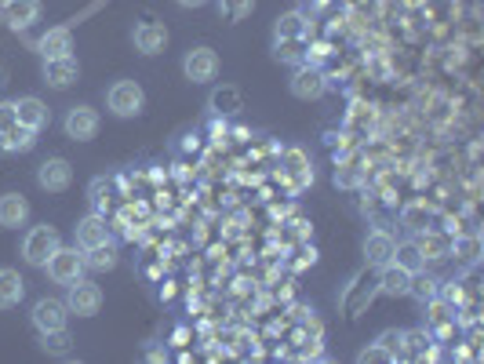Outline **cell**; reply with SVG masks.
<instances>
[{
    "instance_id": "cell-1",
    "label": "cell",
    "mask_w": 484,
    "mask_h": 364,
    "mask_svg": "<svg viewBox=\"0 0 484 364\" xmlns=\"http://www.w3.org/2000/svg\"><path fill=\"white\" fill-rule=\"evenodd\" d=\"M44 270H47V277L55 281V284H73V281H81L84 277V251L81 248H55L47 255V263H44Z\"/></svg>"
},
{
    "instance_id": "cell-2",
    "label": "cell",
    "mask_w": 484,
    "mask_h": 364,
    "mask_svg": "<svg viewBox=\"0 0 484 364\" xmlns=\"http://www.w3.org/2000/svg\"><path fill=\"white\" fill-rule=\"evenodd\" d=\"M106 106H110L114 117H139L146 106V91L139 80H117L110 91H106Z\"/></svg>"
},
{
    "instance_id": "cell-3",
    "label": "cell",
    "mask_w": 484,
    "mask_h": 364,
    "mask_svg": "<svg viewBox=\"0 0 484 364\" xmlns=\"http://www.w3.org/2000/svg\"><path fill=\"white\" fill-rule=\"evenodd\" d=\"M63 241H59V230L55 226H33L26 237H22V258H26V263L30 267H44L47 263V255L51 251H55Z\"/></svg>"
},
{
    "instance_id": "cell-4",
    "label": "cell",
    "mask_w": 484,
    "mask_h": 364,
    "mask_svg": "<svg viewBox=\"0 0 484 364\" xmlns=\"http://www.w3.org/2000/svg\"><path fill=\"white\" fill-rule=\"evenodd\" d=\"M66 309L77 317H95L102 309V288L95 281H84V277L66 284Z\"/></svg>"
},
{
    "instance_id": "cell-5",
    "label": "cell",
    "mask_w": 484,
    "mask_h": 364,
    "mask_svg": "<svg viewBox=\"0 0 484 364\" xmlns=\"http://www.w3.org/2000/svg\"><path fill=\"white\" fill-rule=\"evenodd\" d=\"M183 73H186V80H193V84H208V80L219 77V55H215L208 44L190 47L186 59H183Z\"/></svg>"
},
{
    "instance_id": "cell-6",
    "label": "cell",
    "mask_w": 484,
    "mask_h": 364,
    "mask_svg": "<svg viewBox=\"0 0 484 364\" xmlns=\"http://www.w3.org/2000/svg\"><path fill=\"white\" fill-rule=\"evenodd\" d=\"M33 328L44 335V332H59V328H66L70 325V309H66V302L63 299H40L37 306H33Z\"/></svg>"
},
{
    "instance_id": "cell-7",
    "label": "cell",
    "mask_w": 484,
    "mask_h": 364,
    "mask_svg": "<svg viewBox=\"0 0 484 364\" xmlns=\"http://www.w3.org/2000/svg\"><path fill=\"white\" fill-rule=\"evenodd\" d=\"M37 182H40V190H47V193H63V190H70V182H73L70 161H66V157H47V161H40Z\"/></svg>"
},
{
    "instance_id": "cell-8",
    "label": "cell",
    "mask_w": 484,
    "mask_h": 364,
    "mask_svg": "<svg viewBox=\"0 0 484 364\" xmlns=\"http://www.w3.org/2000/svg\"><path fill=\"white\" fill-rule=\"evenodd\" d=\"M325 88H328V80H325V73H320L317 66H310V63L295 66V73H292V95L295 98H302V102L320 98V95H325Z\"/></svg>"
},
{
    "instance_id": "cell-9",
    "label": "cell",
    "mask_w": 484,
    "mask_h": 364,
    "mask_svg": "<svg viewBox=\"0 0 484 364\" xmlns=\"http://www.w3.org/2000/svg\"><path fill=\"white\" fill-rule=\"evenodd\" d=\"M63 128H66V135L73 142H88V139L98 135V110H91V106H70Z\"/></svg>"
},
{
    "instance_id": "cell-10",
    "label": "cell",
    "mask_w": 484,
    "mask_h": 364,
    "mask_svg": "<svg viewBox=\"0 0 484 364\" xmlns=\"http://www.w3.org/2000/svg\"><path fill=\"white\" fill-rule=\"evenodd\" d=\"M40 19V0H0V22L12 30H30Z\"/></svg>"
},
{
    "instance_id": "cell-11",
    "label": "cell",
    "mask_w": 484,
    "mask_h": 364,
    "mask_svg": "<svg viewBox=\"0 0 484 364\" xmlns=\"http://www.w3.org/2000/svg\"><path fill=\"white\" fill-rule=\"evenodd\" d=\"M132 44H135V51H142V55H160V51L168 47V30L160 22H139L132 30Z\"/></svg>"
},
{
    "instance_id": "cell-12",
    "label": "cell",
    "mask_w": 484,
    "mask_h": 364,
    "mask_svg": "<svg viewBox=\"0 0 484 364\" xmlns=\"http://www.w3.org/2000/svg\"><path fill=\"white\" fill-rule=\"evenodd\" d=\"M394 251H397V241H394V233H386V230H371V233L364 237V258H368V267H386V263H394Z\"/></svg>"
},
{
    "instance_id": "cell-13",
    "label": "cell",
    "mask_w": 484,
    "mask_h": 364,
    "mask_svg": "<svg viewBox=\"0 0 484 364\" xmlns=\"http://www.w3.org/2000/svg\"><path fill=\"white\" fill-rule=\"evenodd\" d=\"M110 241H114V237H110V226H106V216L91 212V216H84V219L77 223V248H81V251L98 248V244H110Z\"/></svg>"
},
{
    "instance_id": "cell-14",
    "label": "cell",
    "mask_w": 484,
    "mask_h": 364,
    "mask_svg": "<svg viewBox=\"0 0 484 364\" xmlns=\"http://www.w3.org/2000/svg\"><path fill=\"white\" fill-rule=\"evenodd\" d=\"M81 77V66H77V59L73 55H63V59H44V84H51V88H70L73 80Z\"/></svg>"
},
{
    "instance_id": "cell-15",
    "label": "cell",
    "mask_w": 484,
    "mask_h": 364,
    "mask_svg": "<svg viewBox=\"0 0 484 364\" xmlns=\"http://www.w3.org/2000/svg\"><path fill=\"white\" fill-rule=\"evenodd\" d=\"M26 219H30V200L22 193H4V197H0V226L19 230V226H26Z\"/></svg>"
},
{
    "instance_id": "cell-16",
    "label": "cell",
    "mask_w": 484,
    "mask_h": 364,
    "mask_svg": "<svg viewBox=\"0 0 484 364\" xmlns=\"http://www.w3.org/2000/svg\"><path fill=\"white\" fill-rule=\"evenodd\" d=\"M208 110L215 117H230V114H241L244 110V98H241V91L234 84H223V88H215L208 95Z\"/></svg>"
},
{
    "instance_id": "cell-17",
    "label": "cell",
    "mask_w": 484,
    "mask_h": 364,
    "mask_svg": "<svg viewBox=\"0 0 484 364\" xmlns=\"http://www.w3.org/2000/svg\"><path fill=\"white\" fill-rule=\"evenodd\" d=\"M15 121H19L22 128H30V131H37V135H40V128L47 124V106H44L40 98L26 95V98H19V102H15Z\"/></svg>"
},
{
    "instance_id": "cell-18",
    "label": "cell",
    "mask_w": 484,
    "mask_h": 364,
    "mask_svg": "<svg viewBox=\"0 0 484 364\" xmlns=\"http://www.w3.org/2000/svg\"><path fill=\"white\" fill-rule=\"evenodd\" d=\"M408 281H412V270H404L401 263H386L379 267V295H408Z\"/></svg>"
},
{
    "instance_id": "cell-19",
    "label": "cell",
    "mask_w": 484,
    "mask_h": 364,
    "mask_svg": "<svg viewBox=\"0 0 484 364\" xmlns=\"http://www.w3.org/2000/svg\"><path fill=\"white\" fill-rule=\"evenodd\" d=\"M26 295V281L19 277V270L12 267H0V309H12L19 306Z\"/></svg>"
},
{
    "instance_id": "cell-20",
    "label": "cell",
    "mask_w": 484,
    "mask_h": 364,
    "mask_svg": "<svg viewBox=\"0 0 484 364\" xmlns=\"http://www.w3.org/2000/svg\"><path fill=\"white\" fill-rule=\"evenodd\" d=\"M37 47H40V55L44 59H63V55H70L73 51V37H70V30H47L40 40H37Z\"/></svg>"
},
{
    "instance_id": "cell-21",
    "label": "cell",
    "mask_w": 484,
    "mask_h": 364,
    "mask_svg": "<svg viewBox=\"0 0 484 364\" xmlns=\"http://www.w3.org/2000/svg\"><path fill=\"white\" fill-rule=\"evenodd\" d=\"M408 295L415 299V302H434L437 295H441V281L434 277V274H426L422 267L419 270H412V281H408Z\"/></svg>"
},
{
    "instance_id": "cell-22",
    "label": "cell",
    "mask_w": 484,
    "mask_h": 364,
    "mask_svg": "<svg viewBox=\"0 0 484 364\" xmlns=\"http://www.w3.org/2000/svg\"><path fill=\"white\" fill-rule=\"evenodd\" d=\"M310 33V15L306 12H284L274 26V40H299Z\"/></svg>"
},
{
    "instance_id": "cell-23",
    "label": "cell",
    "mask_w": 484,
    "mask_h": 364,
    "mask_svg": "<svg viewBox=\"0 0 484 364\" xmlns=\"http://www.w3.org/2000/svg\"><path fill=\"white\" fill-rule=\"evenodd\" d=\"M37 146V131L22 128V124H12L8 131H0V153H26Z\"/></svg>"
},
{
    "instance_id": "cell-24",
    "label": "cell",
    "mask_w": 484,
    "mask_h": 364,
    "mask_svg": "<svg viewBox=\"0 0 484 364\" xmlns=\"http://www.w3.org/2000/svg\"><path fill=\"white\" fill-rule=\"evenodd\" d=\"M84 267L95 270V274H106V270H114L117 267V244H98V248H88L84 251Z\"/></svg>"
},
{
    "instance_id": "cell-25",
    "label": "cell",
    "mask_w": 484,
    "mask_h": 364,
    "mask_svg": "<svg viewBox=\"0 0 484 364\" xmlns=\"http://www.w3.org/2000/svg\"><path fill=\"white\" fill-rule=\"evenodd\" d=\"M448 255L455 258L459 267H473L480 258V237L470 233V237H455V244H448Z\"/></svg>"
},
{
    "instance_id": "cell-26",
    "label": "cell",
    "mask_w": 484,
    "mask_h": 364,
    "mask_svg": "<svg viewBox=\"0 0 484 364\" xmlns=\"http://www.w3.org/2000/svg\"><path fill=\"white\" fill-rule=\"evenodd\" d=\"M429 339H434V332H429V328L404 332V339H401V360H419V357H426Z\"/></svg>"
},
{
    "instance_id": "cell-27",
    "label": "cell",
    "mask_w": 484,
    "mask_h": 364,
    "mask_svg": "<svg viewBox=\"0 0 484 364\" xmlns=\"http://www.w3.org/2000/svg\"><path fill=\"white\" fill-rule=\"evenodd\" d=\"M302 47H306V37H299V40H274V59L284 63V66H299V63H306Z\"/></svg>"
},
{
    "instance_id": "cell-28",
    "label": "cell",
    "mask_w": 484,
    "mask_h": 364,
    "mask_svg": "<svg viewBox=\"0 0 484 364\" xmlns=\"http://www.w3.org/2000/svg\"><path fill=\"white\" fill-rule=\"evenodd\" d=\"M215 8H219V15H223V19L241 22V19H248V15H251L255 0H215Z\"/></svg>"
},
{
    "instance_id": "cell-29",
    "label": "cell",
    "mask_w": 484,
    "mask_h": 364,
    "mask_svg": "<svg viewBox=\"0 0 484 364\" xmlns=\"http://www.w3.org/2000/svg\"><path fill=\"white\" fill-rule=\"evenodd\" d=\"M415 248H419L422 258H448V241H441L437 233H426Z\"/></svg>"
},
{
    "instance_id": "cell-30",
    "label": "cell",
    "mask_w": 484,
    "mask_h": 364,
    "mask_svg": "<svg viewBox=\"0 0 484 364\" xmlns=\"http://www.w3.org/2000/svg\"><path fill=\"white\" fill-rule=\"evenodd\" d=\"M91 212H98V216H106V207H110V182L106 179H91Z\"/></svg>"
},
{
    "instance_id": "cell-31",
    "label": "cell",
    "mask_w": 484,
    "mask_h": 364,
    "mask_svg": "<svg viewBox=\"0 0 484 364\" xmlns=\"http://www.w3.org/2000/svg\"><path fill=\"white\" fill-rule=\"evenodd\" d=\"M394 263H401L404 270H419L426 258L419 255V248L415 244H397V251H394Z\"/></svg>"
},
{
    "instance_id": "cell-32",
    "label": "cell",
    "mask_w": 484,
    "mask_h": 364,
    "mask_svg": "<svg viewBox=\"0 0 484 364\" xmlns=\"http://www.w3.org/2000/svg\"><path fill=\"white\" fill-rule=\"evenodd\" d=\"M40 343H44V350H51V353H70V335H66V328H59V332H44Z\"/></svg>"
},
{
    "instance_id": "cell-33",
    "label": "cell",
    "mask_w": 484,
    "mask_h": 364,
    "mask_svg": "<svg viewBox=\"0 0 484 364\" xmlns=\"http://www.w3.org/2000/svg\"><path fill=\"white\" fill-rule=\"evenodd\" d=\"M401 339H404V332H383L379 339H375V343H379L394 360H401Z\"/></svg>"
},
{
    "instance_id": "cell-34",
    "label": "cell",
    "mask_w": 484,
    "mask_h": 364,
    "mask_svg": "<svg viewBox=\"0 0 484 364\" xmlns=\"http://www.w3.org/2000/svg\"><path fill=\"white\" fill-rule=\"evenodd\" d=\"M12 124H19L15 121V102H0V131H8Z\"/></svg>"
},
{
    "instance_id": "cell-35",
    "label": "cell",
    "mask_w": 484,
    "mask_h": 364,
    "mask_svg": "<svg viewBox=\"0 0 484 364\" xmlns=\"http://www.w3.org/2000/svg\"><path fill=\"white\" fill-rule=\"evenodd\" d=\"M361 360H394V357H390V353H386L379 343H371L368 350H361Z\"/></svg>"
},
{
    "instance_id": "cell-36",
    "label": "cell",
    "mask_w": 484,
    "mask_h": 364,
    "mask_svg": "<svg viewBox=\"0 0 484 364\" xmlns=\"http://www.w3.org/2000/svg\"><path fill=\"white\" fill-rule=\"evenodd\" d=\"M179 4H183V8H204L208 0H179Z\"/></svg>"
}]
</instances>
